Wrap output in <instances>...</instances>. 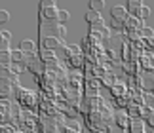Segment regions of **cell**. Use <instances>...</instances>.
<instances>
[{
    "label": "cell",
    "instance_id": "cell-5",
    "mask_svg": "<svg viewBox=\"0 0 154 133\" xmlns=\"http://www.w3.org/2000/svg\"><path fill=\"white\" fill-rule=\"evenodd\" d=\"M42 15L48 17V19H57V17H59V10H55V6H50V8H44Z\"/></svg>",
    "mask_w": 154,
    "mask_h": 133
},
{
    "label": "cell",
    "instance_id": "cell-10",
    "mask_svg": "<svg viewBox=\"0 0 154 133\" xmlns=\"http://www.w3.org/2000/svg\"><path fill=\"white\" fill-rule=\"evenodd\" d=\"M137 15L141 17V19H146V17L150 15V8H146V6H143V8L139 10V14H137Z\"/></svg>",
    "mask_w": 154,
    "mask_h": 133
},
{
    "label": "cell",
    "instance_id": "cell-19",
    "mask_svg": "<svg viewBox=\"0 0 154 133\" xmlns=\"http://www.w3.org/2000/svg\"><path fill=\"white\" fill-rule=\"evenodd\" d=\"M143 34L149 36V38H152V31H150V29H143Z\"/></svg>",
    "mask_w": 154,
    "mask_h": 133
},
{
    "label": "cell",
    "instance_id": "cell-8",
    "mask_svg": "<svg viewBox=\"0 0 154 133\" xmlns=\"http://www.w3.org/2000/svg\"><path fill=\"white\" fill-rule=\"evenodd\" d=\"M69 19H70V14H69L67 10H61V11H59V17H57L59 23H67Z\"/></svg>",
    "mask_w": 154,
    "mask_h": 133
},
{
    "label": "cell",
    "instance_id": "cell-7",
    "mask_svg": "<svg viewBox=\"0 0 154 133\" xmlns=\"http://www.w3.org/2000/svg\"><path fill=\"white\" fill-rule=\"evenodd\" d=\"M90 8L93 11H99V10L105 8V2H103V0H91V2H90Z\"/></svg>",
    "mask_w": 154,
    "mask_h": 133
},
{
    "label": "cell",
    "instance_id": "cell-2",
    "mask_svg": "<svg viewBox=\"0 0 154 133\" xmlns=\"http://www.w3.org/2000/svg\"><path fill=\"white\" fill-rule=\"evenodd\" d=\"M61 44V40L55 38V36H46V38L42 40V46H44V50H55V48Z\"/></svg>",
    "mask_w": 154,
    "mask_h": 133
},
{
    "label": "cell",
    "instance_id": "cell-1",
    "mask_svg": "<svg viewBox=\"0 0 154 133\" xmlns=\"http://www.w3.org/2000/svg\"><path fill=\"white\" fill-rule=\"evenodd\" d=\"M110 14H112V19L114 21H126L128 19V10L122 8V6H114Z\"/></svg>",
    "mask_w": 154,
    "mask_h": 133
},
{
    "label": "cell",
    "instance_id": "cell-12",
    "mask_svg": "<svg viewBox=\"0 0 154 133\" xmlns=\"http://www.w3.org/2000/svg\"><path fill=\"white\" fill-rule=\"evenodd\" d=\"M8 21H10V14L6 10H2V11H0V23L4 25V23H8Z\"/></svg>",
    "mask_w": 154,
    "mask_h": 133
},
{
    "label": "cell",
    "instance_id": "cell-15",
    "mask_svg": "<svg viewBox=\"0 0 154 133\" xmlns=\"http://www.w3.org/2000/svg\"><path fill=\"white\" fill-rule=\"evenodd\" d=\"M126 25H129V27H139L141 23L137 19H126Z\"/></svg>",
    "mask_w": 154,
    "mask_h": 133
},
{
    "label": "cell",
    "instance_id": "cell-9",
    "mask_svg": "<svg viewBox=\"0 0 154 133\" xmlns=\"http://www.w3.org/2000/svg\"><path fill=\"white\" fill-rule=\"evenodd\" d=\"M42 59H44V61H53V59H55V53H53V50H44V51H42Z\"/></svg>",
    "mask_w": 154,
    "mask_h": 133
},
{
    "label": "cell",
    "instance_id": "cell-11",
    "mask_svg": "<svg viewBox=\"0 0 154 133\" xmlns=\"http://www.w3.org/2000/svg\"><path fill=\"white\" fill-rule=\"evenodd\" d=\"M0 59H2V65H8L11 61V53L10 51H2L0 53Z\"/></svg>",
    "mask_w": 154,
    "mask_h": 133
},
{
    "label": "cell",
    "instance_id": "cell-16",
    "mask_svg": "<svg viewBox=\"0 0 154 133\" xmlns=\"http://www.w3.org/2000/svg\"><path fill=\"white\" fill-rule=\"evenodd\" d=\"M2 133H15L11 125H2Z\"/></svg>",
    "mask_w": 154,
    "mask_h": 133
},
{
    "label": "cell",
    "instance_id": "cell-20",
    "mask_svg": "<svg viewBox=\"0 0 154 133\" xmlns=\"http://www.w3.org/2000/svg\"><path fill=\"white\" fill-rule=\"evenodd\" d=\"M149 124L154 125V114H150V116H149Z\"/></svg>",
    "mask_w": 154,
    "mask_h": 133
},
{
    "label": "cell",
    "instance_id": "cell-3",
    "mask_svg": "<svg viewBox=\"0 0 154 133\" xmlns=\"http://www.w3.org/2000/svg\"><path fill=\"white\" fill-rule=\"evenodd\" d=\"M86 21H88V23H91V25H97V23H99V21H103V19H101V15H99V11L90 10V11L86 14Z\"/></svg>",
    "mask_w": 154,
    "mask_h": 133
},
{
    "label": "cell",
    "instance_id": "cell-4",
    "mask_svg": "<svg viewBox=\"0 0 154 133\" xmlns=\"http://www.w3.org/2000/svg\"><path fill=\"white\" fill-rule=\"evenodd\" d=\"M19 50H21L23 53H32V51H34V42H32V40H29V38H27V40H23L21 44H19Z\"/></svg>",
    "mask_w": 154,
    "mask_h": 133
},
{
    "label": "cell",
    "instance_id": "cell-17",
    "mask_svg": "<svg viewBox=\"0 0 154 133\" xmlns=\"http://www.w3.org/2000/svg\"><path fill=\"white\" fill-rule=\"evenodd\" d=\"M10 38H11V34H10L8 31H2V40H8V42H10Z\"/></svg>",
    "mask_w": 154,
    "mask_h": 133
},
{
    "label": "cell",
    "instance_id": "cell-18",
    "mask_svg": "<svg viewBox=\"0 0 154 133\" xmlns=\"http://www.w3.org/2000/svg\"><path fill=\"white\" fill-rule=\"evenodd\" d=\"M8 40H2V46H0V48H2V51H8Z\"/></svg>",
    "mask_w": 154,
    "mask_h": 133
},
{
    "label": "cell",
    "instance_id": "cell-6",
    "mask_svg": "<svg viewBox=\"0 0 154 133\" xmlns=\"http://www.w3.org/2000/svg\"><path fill=\"white\" fill-rule=\"evenodd\" d=\"M141 8H143V4H141L139 0H131V2L128 4V10L131 11V14H135V15L139 14V10H141Z\"/></svg>",
    "mask_w": 154,
    "mask_h": 133
},
{
    "label": "cell",
    "instance_id": "cell-14",
    "mask_svg": "<svg viewBox=\"0 0 154 133\" xmlns=\"http://www.w3.org/2000/svg\"><path fill=\"white\" fill-rule=\"evenodd\" d=\"M11 59H14V61H21V59H23V51L19 50V51H14V53H11Z\"/></svg>",
    "mask_w": 154,
    "mask_h": 133
},
{
    "label": "cell",
    "instance_id": "cell-13",
    "mask_svg": "<svg viewBox=\"0 0 154 133\" xmlns=\"http://www.w3.org/2000/svg\"><path fill=\"white\" fill-rule=\"evenodd\" d=\"M126 124H128V116H126V114H118V125L124 128Z\"/></svg>",
    "mask_w": 154,
    "mask_h": 133
}]
</instances>
